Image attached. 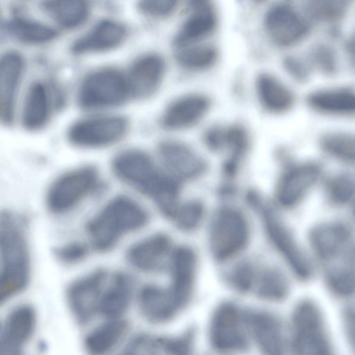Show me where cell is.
Listing matches in <instances>:
<instances>
[{"mask_svg":"<svg viewBox=\"0 0 355 355\" xmlns=\"http://www.w3.org/2000/svg\"><path fill=\"white\" fill-rule=\"evenodd\" d=\"M265 228L275 248L284 257L293 272L302 279L312 276V265L293 234L273 210L263 211Z\"/></svg>","mask_w":355,"mask_h":355,"instance_id":"7c38bea8","label":"cell"},{"mask_svg":"<svg viewBox=\"0 0 355 355\" xmlns=\"http://www.w3.org/2000/svg\"><path fill=\"white\" fill-rule=\"evenodd\" d=\"M292 348L299 354L332 353L322 313L311 300H303L295 307L292 316Z\"/></svg>","mask_w":355,"mask_h":355,"instance_id":"3957f363","label":"cell"},{"mask_svg":"<svg viewBox=\"0 0 355 355\" xmlns=\"http://www.w3.org/2000/svg\"><path fill=\"white\" fill-rule=\"evenodd\" d=\"M133 282L122 272L114 273L108 280L101 297L98 313L107 319L121 318L130 304Z\"/></svg>","mask_w":355,"mask_h":355,"instance_id":"cb8c5ba5","label":"cell"},{"mask_svg":"<svg viewBox=\"0 0 355 355\" xmlns=\"http://www.w3.org/2000/svg\"><path fill=\"white\" fill-rule=\"evenodd\" d=\"M218 58V49L211 44H195L177 49L175 59L184 69L201 71L213 67Z\"/></svg>","mask_w":355,"mask_h":355,"instance_id":"d6a6232c","label":"cell"},{"mask_svg":"<svg viewBox=\"0 0 355 355\" xmlns=\"http://www.w3.org/2000/svg\"><path fill=\"white\" fill-rule=\"evenodd\" d=\"M209 107V99L203 94L184 95L168 105L162 117V124L174 130L190 128L205 116Z\"/></svg>","mask_w":355,"mask_h":355,"instance_id":"7402d4cb","label":"cell"},{"mask_svg":"<svg viewBox=\"0 0 355 355\" xmlns=\"http://www.w3.org/2000/svg\"><path fill=\"white\" fill-rule=\"evenodd\" d=\"M204 207L197 200H191L178 208L174 216L178 227L184 231L196 229L204 216Z\"/></svg>","mask_w":355,"mask_h":355,"instance_id":"8d00e7d4","label":"cell"},{"mask_svg":"<svg viewBox=\"0 0 355 355\" xmlns=\"http://www.w3.org/2000/svg\"><path fill=\"white\" fill-rule=\"evenodd\" d=\"M128 129V122L121 116H96L73 123L67 131V139L77 147L102 148L120 141Z\"/></svg>","mask_w":355,"mask_h":355,"instance_id":"ba28073f","label":"cell"},{"mask_svg":"<svg viewBox=\"0 0 355 355\" xmlns=\"http://www.w3.org/2000/svg\"><path fill=\"white\" fill-rule=\"evenodd\" d=\"M328 201L342 206L355 199V171H343L329 177L324 182Z\"/></svg>","mask_w":355,"mask_h":355,"instance_id":"836d02e7","label":"cell"},{"mask_svg":"<svg viewBox=\"0 0 355 355\" xmlns=\"http://www.w3.org/2000/svg\"><path fill=\"white\" fill-rule=\"evenodd\" d=\"M37 325V313L30 304H23L12 309L1 322L0 354L21 353L32 338Z\"/></svg>","mask_w":355,"mask_h":355,"instance_id":"4fadbf2b","label":"cell"},{"mask_svg":"<svg viewBox=\"0 0 355 355\" xmlns=\"http://www.w3.org/2000/svg\"><path fill=\"white\" fill-rule=\"evenodd\" d=\"M284 66L288 72L295 79L305 80L308 73L305 67L293 58H287L284 60Z\"/></svg>","mask_w":355,"mask_h":355,"instance_id":"b9f144b4","label":"cell"},{"mask_svg":"<svg viewBox=\"0 0 355 355\" xmlns=\"http://www.w3.org/2000/svg\"><path fill=\"white\" fill-rule=\"evenodd\" d=\"M322 174L323 168L317 162L306 161L289 165L278 180L277 200L284 207L297 206L318 183Z\"/></svg>","mask_w":355,"mask_h":355,"instance_id":"30bf717a","label":"cell"},{"mask_svg":"<svg viewBox=\"0 0 355 355\" xmlns=\"http://www.w3.org/2000/svg\"><path fill=\"white\" fill-rule=\"evenodd\" d=\"M263 27L270 41L279 46L296 43L306 32L301 17L284 3H277L268 9L263 17Z\"/></svg>","mask_w":355,"mask_h":355,"instance_id":"5bb4252c","label":"cell"},{"mask_svg":"<svg viewBox=\"0 0 355 355\" xmlns=\"http://www.w3.org/2000/svg\"><path fill=\"white\" fill-rule=\"evenodd\" d=\"M171 266L172 284L169 290L181 309L193 293L197 269L196 253L187 246L178 248L171 253Z\"/></svg>","mask_w":355,"mask_h":355,"instance_id":"ffe728a7","label":"cell"},{"mask_svg":"<svg viewBox=\"0 0 355 355\" xmlns=\"http://www.w3.org/2000/svg\"><path fill=\"white\" fill-rule=\"evenodd\" d=\"M171 250L170 238L162 233L148 236L132 244L127 250L128 263L142 272H155L164 265Z\"/></svg>","mask_w":355,"mask_h":355,"instance_id":"2e32d148","label":"cell"},{"mask_svg":"<svg viewBox=\"0 0 355 355\" xmlns=\"http://www.w3.org/2000/svg\"><path fill=\"white\" fill-rule=\"evenodd\" d=\"M53 253L60 263L74 265L87 259L89 248L86 243L76 241L55 247L53 250Z\"/></svg>","mask_w":355,"mask_h":355,"instance_id":"74e56055","label":"cell"},{"mask_svg":"<svg viewBox=\"0 0 355 355\" xmlns=\"http://www.w3.org/2000/svg\"><path fill=\"white\" fill-rule=\"evenodd\" d=\"M319 146L327 156L345 164L355 165V133L326 132L320 137Z\"/></svg>","mask_w":355,"mask_h":355,"instance_id":"1f68e13d","label":"cell"},{"mask_svg":"<svg viewBox=\"0 0 355 355\" xmlns=\"http://www.w3.org/2000/svg\"><path fill=\"white\" fill-rule=\"evenodd\" d=\"M129 330L128 322L121 318L108 319L90 331L84 340V347L91 354L101 355L114 349Z\"/></svg>","mask_w":355,"mask_h":355,"instance_id":"f546056e","label":"cell"},{"mask_svg":"<svg viewBox=\"0 0 355 355\" xmlns=\"http://www.w3.org/2000/svg\"><path fill=\"white\" fill-rule=\"evenodd\" d=\"M254 269L248 263L239 266L231 275V282L240 291H247L251 288L254 280Z\"/></svg>","mask_w":355,"mask_h":355,"instance_id":"ab89813d","label":"cell"},{"mask_svg":"<svg viewBox=\"0 0 355 355\" xmlns=\"http://www.w3.org/2000/svg\"><path fill=\"white\" fill-rule=\"evenodd\" d=\"M25 217L12 211H1L0 224L1 304L23 291L31 277V254Z\"/></svg>","mask_w":355,"mask_h":355,"instance_id":"6da1fadb","label":"cell"},{"mask_svg":"<svg viewBox=\"0 0 355 355\" xmlns=\"http://www.w3.org/2000/svg\"><path fill=\"white\" fill-rule=\"evenodd\" d=\"M246 319L232 303L220 304L214 312L209 325V338L213 347L222 352L243 349L248 344Z\"/></svg>","mask_w":355,"mask_h":355,"instance_id":"8fae6325","label":"cell"},{"mask_svg":"<svg viewBox=\"0 0 355 355\" xmlns=\"http://www.w3.org/2000/svg\"><path fill=\"white\" fill-rule=\"evenodd\" d=\"M98 181V171L92 166L78 167L62 174L47 191L48 210L55 215L69 212L94 191Z\"/></svg>","mask_w":355,"mask_h":355,"instance_id":"5b68a950","label":"cell"},{"mask_svg":"<svg viewBox=\"0 0 355 355\" xmlns=\"http://www.w3.org/2000/svg\"><path fill=\"white\" fill-rule=\"evenodd\" d=\"M51 101L48 89L42 83H33L25 96L21 122L28 130L35 131L43 128L51 116Z\"/></svg>","mask_w":355,"mask_h":355,"instance_id":"83f0119b","label":"cell"},{"mask_svg":"<svg viewBox=\"0 0 355 355\" xmlns=\"http://www.w3.org/2000/svg\"><path fill=\"white\" fill-rule=\"evenodd\" d=\"M256 91L260 103L270 112L284 113L294 105L295 97L293 92L270 73H262L257 76Z\"/></svg>","mask_w":355,"mask_h":355,"instance_id":"f1b7e54d","label":"cell"},{"mask_svg":"<svg viewBox=\"0 0 355 355\" xmlns=\"http://www.w3.org/2000/svg\"><path fill=\"white\" fill-rule=\"evenodd\" d=\"M44 8L54 21L67 28L79 26L88 15L85 0H46Z\"/></svg>","mask_w":355,"mask_h":355,"instance_id":"4dcf8cb0","label":"cell"},{"mask_svg":"<svg viewBox=\"0 0 355 355\" xmlns=\"http://www.w3.org/2000/svg\"><path fill=\"white\" fill-rule=\"evenodd\" d=\"M355 211V210H354ZM355 212V211H354Z\"/></svg>","mask_w":355,"mask_h":355,"instance_id":"7bdbcfd3","label":"cell"},{"mask_svg":"<svg viewBox=\"0 0 355 355\" xmlns=\"http://www.w3.org/2000/svg\"><path fill=\"white\" fill-rule=\"evenodd\" d=\"M132 98L128 78L114 69H101L89 74L78 91V103L87 110L114 107Z\"/></svg>","mask_w":355,"mask_h":355,"instance_id":"277c9868","label":"cell"},{"mask_svg":"<svg viewBox=\"0 0 355 355\" xmlns=\"http://www.w3.org/2000/svg\"><path fill=\"white\" fill-rule=\"evenodd\" d=\"M149 216L137 201L125 196L110 200L85 225L92 248L101 253L114 249L123 237L146 225Z\"/></svg>","mask_w":355,"mask_h":355,"instance_id":"7a4b0ae2","label":"cell"},{"mask_svg":"<svg viewBox=\"0 0 355 355\" xmlns=\"http://www.w3.org/2000/svg\"><path fill=\"white\" fill-rule=\"evenodd\" d=\"M138 305L143 316L155 324L170 320L180 309L170 290L148 284L138 294Z\"/></svg>","mask_w":355,"mask_h":355,"instance_id":"603a6c76","label":"cell"},{"mask_svg":"<svg viewBox=\"0 0 355 355\" xmlns=\"http://www.w3.org/2000/svg\"><path fill=\"white\" fill-rule=\"evenodd\" d=\"M112 168L122 182L150 198L165 175L158 171L148 154L137 149H128L117 154L112 160Z\"/></svg>","mask_w":355,"mask_h":355,"instance_id":"52a82bcc","label":"cell"},{"mask_svg":"<svg viewBox=\"0 0 355 355\" xmlns=\"http://www.w3.org/2000/svg\"><path fill=\"white\" fill-rule=\"evenodd\" d=\"M352 239L350 229L338 222L317 225L309 234L313 251L318 258L327 261L345 253L349 249Z\"/></svg>","mask_w":355,"mask_h":355,"instance_id":"d6986e66","label":"cell"},{"mask_svg":"<svg viewBox=\"0 0 355 355\" xmlns=\"http://www.w3.org/2000/svg\"><path fill=\"white\" fill-rule=\"evenodd\" d=\"M247 325L259 348L267 354H279L285 349L283 329L279 320L266 312H254L245 318Z\"/></svg>","mask_w":355,"mask_h":355,"instance_id":"d4e9b609","label":"cell"},{"mask_svg":"<svg viewBox=\"0 0 355 355\" xmlns=\"http://www.w3.org/2000/svg\"><path fill=\"white\" fill-rule=\"evenodd\" d=\"M159 155L164 166L175 179L193 180L202 175L206 170L203 159L180 142L162 143L159 147Z\"/></svg>","mask_w":355,"mask_h":355,"instance_id":"9a60e30c","label":"cell"},{"mask_svg":"<svg viewBox=\"0 0 355 355\" xmlns=\"http://www.w3.org/2000/svg\"><path fill=\"white\" fill-rule=\"evenodd\" d=\"M180 0H140L139 5L146 13L156 17L171 15L177 8Z\"/></svg>","mask_w":355,"mask_h":355,"instance_id":"f35d334b","label":"cell"},{"mask_svg":"<svg viewBox=\"0 0 355 355\" xmlns=\"http://www.w3.org/2000/svg\"><path fill=\"white\" fill-rule=\"evenodd\" d=\"M108 272L96 269L73 280L67 288L69 309L80 324L88 323L97 313L100 301L108 282Z\"/></svg>","mask_w":355,"mask_h":355,"instance_id":"9c48e42d","label":"cell"},{"mask_svg":"<svg viewBox=\"0 0 355 355\" xmlns=\"http://www.w3.org/2000/svg\"><path fill=\"white\" fill-rule=\"evenodd\" d=\"M125 36V28L121 24L110 20L103 21L76 40L72 51L82 54L110 50L120 44Z\"/></svg>","mask_w":355,"mask_h":355,"instance_id":"484cf974","label":"cell"},{"mask_svg":"<svg viewBox=\"0 0 355 355\" xmlns=\"http://www.w3.org/2000/svg\"><path fill=\"white\" fill-rule=\"evenodd\" d=\"M24 70V61L15 52L3 55L0 62V114L2 123L10 125L15 116L16 97Z\"/></svg>","mask_w":355,"mask_h":355,"instance_id":"ac0fdd59","label":"cell"},{"mask_svg":"<svg viewBox=\"0 0 355 355\" xmlns=\"http://www.w3.org/2000/svg\"><path fill=\"white\" fill-rule=\"evenodd\" d=\"M209 248L218 261L230 259L241 252L250 239V227L239 210L226 207L214 216L209 230Z\"/></svg>","mask_w":355,"mask_h":355,"instance_id":"8992f818","label":"cell"},{"mask_svg":"<svg viewBox=\"0 0 355 355\" xmlns=\"http://www.w3.org/2000/svg\"><path fill=\"white\" fill-rule=\"evenodd\" d=\"M289 286L284 275L277 270H264L258 279L257 293L261 298L280 301L288 293Z\"/></svg>","mask_w":355,"mask_h":355,"instance_id":"d590c367","label":"cell"},{"mask_svg":"<svg viewBox=\"0 0 355 355\" xmlns=\"http://www.w3.org/2000/svg\"><path fill=\"white\" fill-rule=\"evenodd\" d=\"M191 14L181 25L173 38L177 49L198 44L210 36L218 25V17L212 2L190 8Z\"/></svg>","mask_w":355,"mask_h":355,"instance_id":"44dd1931","label":"cell"},{"mask_svg":"<svg viewBox=\"0 0 355 355\" xmlns=\"http://www.w3.org/2000/svg\"><path fill=\"white\" fill-rule=\"evenodd\" d=\"M306 103L311 110L321 114H355V90L347 87L315 90L307 96Z\"/></svg>","mask_w":355,"mask_h":355,"instance_id":"4316f807","label":"cell"},{"mask_svg":"<svg viewBox=\"0 0 355 355\" xmlns=\"http://www.w3.org/2000/svg\"><path fill=\"white\" fill-rule=\"evenodd\" d=\"M344 330L349 344L355 349V306H349L343 312Z\"/></svg>","mask_w":355,"mask_h":355,"instance_id":"60d3db41","label":"cell"},{"mask_svg":"<svg viewBox=\"0 0 355 355\" xmlns=\"http://www.w3.org/2000/svg\"><path fill=\"white\" fill-rule=\"evenodd\" d=\"M165 71V61L158 54L149 53L137 59L127 76L132 98H146L153 95L160 85Z\"/></svg>","mask_w":355,"mask_h":355,"instance_id":"e0dca14e","label":"cell"},{"mask_svg":"<svg viewBox=\"0 0 355 355\" xmlns=\"http://www.w3.org/2000/svg\"><path fill=\"white\" fill-rule=\"evenodd\" d=\"M8 29L14 37L26 44L44 43L56 35L55 31L49 26L21 18L9 22Z\"/></svg>","mask_w":355,"mask_h":355,"instance_id":"e575fe53","label":"cell"}]
</instances>
